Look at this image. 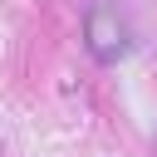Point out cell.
I'll use <instances>...</instances> for the list:
<instances>
[{
	"label": "cell",
	"instance_id": "obj_1",
	"mask_svg": "<svg viewBox=\"0 0 157 157\" xmlns=\"http://www.w3.org/2000/svg\"><path fill=\"white\" fill-rule=\"evenodd\" d=\"M83 44H88V54H93L98 64H118V59L128 54V25L118 20V10L93 5V10L83 15Z\"/></svg>",
	"mask_w": 157,
	"mask_h": 157
}]
</instances>
